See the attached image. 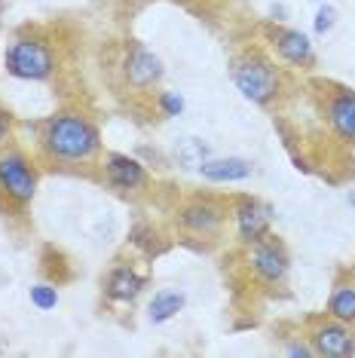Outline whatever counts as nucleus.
Instances as JSON below:
<instances>
[{
  "instance_id": "f257e3e1",
  "label": "nucleus",
  "mask_w": 355,
  "mask_h": 358,
  "mask_svg": "<svg viewBox=\"0 0 355 358\" xmlns=\"http://www.w3.org/2000/svg\"><path fill=\"white\" fill-rule=\"evenodd\" d=\"M43 150L59 162H89L101 148L99 129L80 113H55L43 123Z\"/></svg>"
},
{
  "instance_id": "f03ea898",
  "label": "nucleus",
  "mask_w": 355,
  "mask_h": 358,
  "mask_svg": "<svg viewBox=\"0 0 355 358\" xmlns=\"http://www.w3.org/2000/svg\"><path fill=\"white\" fill-rule=\"evenodd\" d=\"M230 77L236 89L254 104H270L279 92V71L261 52H242L233 59Z\"/></svg>"
},
{
  "instance_id": "7ed1b4c3",
  "label": "nucleus",
  "mask_w": 355,
  "mask_h": 358,
  "mask_svg": "<svg viewBox=\"0 0 355 358\" xmlns=\"http://www.w3.org/2000/svg\"><path fill=\"white\" fill-rule=\"evenodd\" d=\"M6 74L15 80H46L55 71V55L52 46L40 37H19L6 46L3 52Z\"/></svg>"
},
{
  "instance_id": "20e7f679",
  "label": "nucleus",
  "mask_w": 355,
  "mask_h": 358,
  "mask_svg": "<svg viewBox=\"0 0 355 358\" xmlns=\"http://www.w3.org/2000/svg\"><path fill=\"white\" fill-rule=\"evenodd\" d=\"M0 190L13 202L25 206L37 193V172L22 153H3L0 157Z\"/></svg>"
},
{
  "instance_id": "39448f33",
  "label": "nucleus",
  "mask_w": 355,
  "mask_h": 358,
  "mask_svg": "<svg viewBox=\"0 0 355 358\" xmlns=\"http://www.w3.org/2000/svg\"><path fill=\"white\" fill-rule=\"evenodd\" d=\"M123 74L129 80V86L147 89L153 83H159V77H163V62H159V55H153L147 46L132 43L126 52V62H123Z\"/></svg>"
},
{
  "instance_id": "423d86ee",
  "label": "nucleus",
  "mask_w": 355,
  "mask_h": 358,
  "mask_svg": "<svg viewBox=\"0 0 355 358\" xmlns=\"http://www.w3.org/2000/svg\"><path fill=\"white\" fill-rule=\"evenodd\" d=\"M270 221H273V208L263 206V202L242 199L236 206V233L248 245H254L263 236H270Z\"/></svg>"
},
{
  "instance_id": "0eeeda50",
  "label": "nucleus",
  "mask_w": 355,
  "mask_h": 358,
  "mask_svg": "<svg viewBox=\"0 0 355 358\" xmlns=\"http://www.w3.org/2000/svg\"><path fill=\"white\" fill-rule=\"evenodd\" d=\"M252 266H254V273L261 275L263 282L276 285V282H282L288 275V255H285V248H282L276 239L263 236V239L254 242V248H252Z\"/></svg>"
},
{
  "instance_id": "6e6552de",
  "label": "nucleus",
  "mask_w": 355,
  "mask_h": 358,
  "mask_svg": "<svg viewBox=\"0 0 355 358\" xmlns=\"http://www.w3.org/2000/svg\"><path fill=\"white\" fill-rule=\"evenodd\" d=\"M312 349L316 355H325V358H346V355H355V337L349 334L343 322H325L321 328H316L312 334Z\"/></svg>"
},
{
  "instance_id": "1a4fd4ad",
  "label": "nucleus",
  "mask_w": 355,
  "mask_h": 358,
  "mask_svg": "<svg viewBox=\"0 0 355 358\" xmlns=\"http://www.w3.org/2000/svg\"><path fill=\"white\" fill-rule=\"evenodd\" d=\"M104 175L117 190H138L147 184V169L129 153H110L104 159Z\"/></svg>"
},
{
  "instance_id": "9d476101",
  "label": "nucleus",
  "mask_w": 355,
  "mask_h": 358,
  "mask_svg": "<svg viewBox=\"0 0 355 358\" xmlns=\"http://www.w3.org/2000/svg\"><path fill=\"white\" fill-rule=\"evenodd\" d=\"M252 172H254L252 159H242V157H208L199 166V175L212 184L245 181V178H252Z\"/></svg>"
},
{
  "instance_id": "9b49d317",
  "label": "nucleus",
  "mask_w": 355,
  "mask_h": 358,
  "mask_svg": "<svg viewBox=\"0 0 355 358\" xmlns=\"http://www.w3.org/2000/svg\"><path fill=\"white\" fill-rule=\"evenodd\" d=\"M144 285H147V279H144L141 273H135L132 266H117V270H110L108 282H104V291H108V297L117 300V303H132L144 291Z\"/></svg>"
},
{
  "instance_id": "f8f14e48",
  "label": "nucleus",
  "mask_w": 355,
  "mask_h": 358,
  "mask_svg": "<svg viewBox=\"0 0 355 358\" xmlns=\"http://www.w3.org/2000/svg\"><path fill=\"white\" fill-rule=\"evenodd\" d=\"M328 120L331 129L343 138V141H355V92H337L328 104Z\"/></svg>"
},
{
  "instance_id": "ddd939ff",
  "label": "nucleus",
  "mask_w": 355,
  "mask_h": 358,
  "mask_svg": "<svg viewBox=\"0 0 355 358\" xmlns=\"http://www.w3.org/2000/svg\"><path fill=\"white\" fill-rule=\"evenodd\" d=\"M276 50L282 59L297 64V68H306V64H312V59H316L312 40L303 31H276Z\"/></svg>"
},
{
  "instance_id": "4468645a",
  "label": "nucleus",
  "mask_w": 355,
  "mask_h": 358,
  "mask_svg": "<svg viewBox=\"0 0 355 358\" xmlns=\"http://www.w3.org/2000/svg\"><path fill=\"white\" fill-rule=\"evenodd\" d=\"M221 221H224L221 208L212 206V202H193V206L181 211V224L190 233H199V236H212L221 227Z\"/></svg>"
},
{
  "instance_id": "2eb2a0df",
  "label": "nucleus",
  "mask_w": 355,
  "mask_h": 358,
  "mask_svg": "<svg viewBox=\"0 0 355 358\" xmlns=\"http://www.w3.org/2000/svg\"><path fill=\"white\" fill-rule=\"evenodd\" d=\"M184 303H187L184 291H172V288L157 291V294H153V300H150V306H147V315H150L153 324H163V322H168V319H175V315L184 309Z\"/></svg>"
},
{
  "instance_id": "dca6fc26",
  "label": "nucleus",
  "mask_w": 355,
  "mask_h": 358,
  "mask_svg": "<svg viewBox=\"0 0 355 358\" xmlns=\"http://www.w3.org/2000/svg\"><path fill=\"white\" fill-rule=\"evenodd\" d=\"M212 157V148L203 141V138H184V141H178V148H175V159H178V166L181 169H196L199 172V166Z\"/></svg>"
},
{
  "instance_id": "f3484780",
  "label": "nucleus",
  "mask_w": 355,
  "mask_h": 358,
  "mask_svg": "<svg viewBox=\"0 0 355 358\" xmlns=\"http://www.w3.org/2000/svg\"><path fill=\"white\" fill-rule=\"evenodd\" d=\"M328 313L343 324H355V285H337L328 300Z\"/></svg>"
},
{
  "instance_id": "a211bd4d",
  "label": "nucleus",
  "mask_w": 355,
  "mask_h": 358,
  "mask_svg": "<svg viewBox=\"0 0 355 358\" xmlns=\"http://www.w3.org/2000/svg\"><path fill=\"white\" fill-rule=\"evenodd\" d=\"M31 303H34L40 313H50V309L59 306V291L52 285H34L31 288Z\"/></svg>"
},
{
  "instance_id": "6ab92c4d",
  "label": "nucleus",
  "mask_w": 355,
  "mask_h": 358,
  "mask_svg": "<svg viewBox=\"0 0 355 358\" xmlns=\"http://www.w3.org/2000/svg\"><path fill=\"white\" fill-rule=\"evenodd\" d=\"M159 110L166 113V117H181L184 108H187V101H184V95L181 92H175V89H168V92H159Z\"/></svg>"
},
{
  "instance_id": "aec40b11",
  "label": "nucleus",
  "mask_w": 355,
  "mask_h": 358,
  "mask_svg": "<svg viewBox=\"0 0 355 358\" xmlns=\"http://www.w3.org/2000/svg\"><path fill=\"white\" fill-rule=\"evenodd\" d=\"M337 19H340V13H337V6L325 3V6H319V10H316V19H312V28H316V34H331V31H334V25H337Z\"/></svg>"
},
{
  "instance_id": "412c9836",
  "label": "nucleus",
  "mask_w": 355,
  "mask_h": 358,
  "mask_svg": "<svg viewBox=\"0 0 355 358\" xmlns=\"http://www.w3.org/2000/svg\"><path fill=\"white\" fill-rule=\"evenodd\" d=\"M285 352H288V355H294V358H312V355H316V349L306 346V343H288V346H285Z\"/></svg>"
},
{
  "instance_id": "4be33fe9",
  "label": "nucleus",
  "mask_w": 355,
  "mask_h": 358,
  "mask_svg": "<svg viewBox=\"0 0 355 358\" xmlns=\"http://www.w3.org/2000/svg\"><path fill=\"white\" fill-rule=\"evenodd\" d=\"M6 129H10V126H6V117L0 113V144H3V138H6Z\"/></svg>"
},
{
  "instance_id": "5701e85b",
  "label": "nucleus",
  "mask_w": 355,
  "mask_h": 358,
  "mask_svg": "<svg viewBox=\"0 0 355 358\" xmlns=\"http://www.w3.org/2000/svg\"><path fill=\"white\" fill-rule=\"evenodd\" d=\"M346 202H349V206H352V208H355V190H352V193H349V196H346Z\"/></svg>"
},
{
  "instance_id": "b1692460",
  "label": "nucleus",
  "mask_w": 355,
  "mask_h": 358,
  "mask_svg": "<svg viewBox=\"0 0 355 358\" xmlns=\"http://www.w3.org/2000/svg\"><path fill=\"white\" fill-rule=\"evenodd\" d=\"M0 355H3V346H0Z\"/></svg>"
},
{
  "instance_id": "393cba45",
  "label": "nucleus",
  "mask_w": 355,
  "mask_h": 358,
  "mask_svg": "<svg viewBox=\"0 0 355 358\" xmlns=\"http://www.w3.org/2000/svg\"><path fill=\"white\" fill-rule=\"evenodd\" d=\"M0 10H3V6H0Z\"/></svg>"
}]
</instances>
